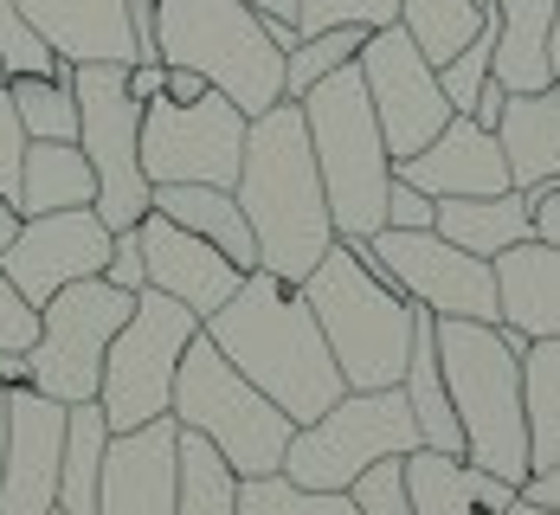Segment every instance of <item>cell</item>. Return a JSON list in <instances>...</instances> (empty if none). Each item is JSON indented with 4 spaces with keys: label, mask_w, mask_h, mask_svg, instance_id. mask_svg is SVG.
Segmentation results:
<instances>
[{
    "label": "cell",
    "mask_w": 560,
    "mask_h": 515,
    "mask_svg": "<svg viewBox=\"0 0 560 515\" xmlns=\"http://www.w3.org/2000/svg\"><path fill=\"white\" fill-rule=\"evenodd\" d=\"M155 13H162V65L200 71L245 116L283 104V46L271 39L265 13L238 0H155Z\"/></svg>",
    "instance_id": "8992f818"
},
{
    "label": "cell",
    "mask_w": 560,
    "mask_h": 515,
    "mask_svg": "<svg viewBox=\"0 0 560 515\" xmlns=\"http://www.w3.org/2000/svg\"><path fill=\"white\" fill-rule=\"evenodd\" d=\"M354 258L387 278L406 303L432 309V316H464V323H497V271L490 258H470L464 245H451L445 232H399L381 226L374 238H348Z\"/></svg>",
    "instance_id": "7c38bea8"
},
{
    "label": "cell",
    "mask_w": 560,
    "mask_h": 515,
    "mask_svg": "<svg viewBox=\"0 0 560 515\" xmlns=\"http://www.w3.org/2000/svg\"><path fill=\"white\" fill-rule=\"evenodd\" d=\"M548 26H555V0H490V33H497V58L490 78L503 91H548Z\"/></svg>",
    "instance_id": "d4e9b609"
},
{
    "label": "cell",
    "mask_w": 560,
    "mask_h": 515,
    "mask_svg": "<svg viewBox=\"0 0 560 515\" xmlns=\"http://www.w3.org/2000/svg\"><path fill=\"white\" fill-rule=\"evenodd\" d=\"M13 116L26 129V142H78V91L71 71H33V78H7Z\"/></svg>",
    "instance_id": "1f68e13d"
},
{
    "label": "cell",
    "mask_w": 560,
    "mask_h": 515,
    "mask_svg": "<svg viewBox=\"0 0 560 515\" xmlns=\"http://www.w3.org/2000/svg\"><path fill=\"white\" fill-rule=\"evenodd\" d=\"M483 20H490L483 0H406V7H399V26H406V39L425 52V65L457 58L477 33H483Z\"/></svg>",
    "instance_id": "4dcf8cb0"
},
{
    "label": "cell",
    "mask_w": 560,
    "mask_h": 515,
    "mask_svg": "<svg viewBox=\"0 0 560 515\" xmlns=\"http://www.w3.org/2000/svg\"><path fill=\"white\" fill-rule=\"evenodd\" d=\"M548 71H555V84H560V0H555V26H548Z\"/></svg>",
    "instance_id": "816d5d0a"
},
{
    "label": "cell",
    "mask_w": 560,
    "mask_h": 515,
    "mask_svg": "<svg viewBox=\"0 0 560 515\" xmlns=\"http://www.w3.org/2000/svg\"><path fill=\"white\" fill-rule=\"evenodd\" d=\"M0 84H7V65H0Z\"/></svg>",
    "instance_id": "11a10c76"
},
{
    "label": "cell",
    "mask_w": 560,
    "mask_h": 515,
    "mask_svg": "<svg viewBox=\"0 0 560 515\" xmlns=\"http://www.w3.org/2000/svg\"><path fill=\"white\" fill-rule=\"evenodd\" d=\"M174 458H180L174 412L136 432H110L104 477H97V515H174Z\"/></svg>",
    "instance_id": "d6986e66"
},
{
    "label": "cell",
    "mask_w": 560,
    "mask_h": 515,
    "mask_svg": "<svg viewBox=\"0 0 560 515\" xmlns=\"http://www.w3.org/2000/svg\"><path fill=\"white\" fill-rule=\"evenodd\" d=\"M348 496H354V510H361V515H412V496H406V470H399V458L368 464V470L348 483Z\"/></svg>",
    "instance_id": "74e56055"
},
{
    "label": "cell",
    "mask_w": 560,
    "mask_h": 515,
    "mask_svg": "<svg viewBox=\"0 0 560 515\" xmlns=\"http://www.w3.org/2000/svg\"><path fill=\"white\" fill-rule=\"evenodd\" d=\"M245 129L252 116L238 110L232 97L207 91L194 104H142V174L149 187H168V180H200V187H232L238 162H245Z\"/></svg>",
    "instance_id": "4fadbf2b"
},
{
    "label": "cell",
    "mask_w": 560,
    "mask_h": 515,
    "mask_svg": "<svg viewBox=\"0 0 560 515\" xmlns=\"http://www.w3.org/2000/svg\"><path fill=\"white\" fill-rule=\"evenodd\" d=\"M432 220H439V200H432V194H419V187H406V180H393V187H387V226L425 232Z\"/></svg>",
    "instance_id": "b9f144b4"
},
{
    "label": "cell",
    "mask_w": 560,
    "mask_h": 515,
    "mask_svg": "<svg viewBox=\"0 0 560 515\" xmlns=\"http://www.w3.org/2000/svg\"><path fill=\"white\" fill-rule=\"evenodd\" d=\"M497 142L509 162V187H560V84L509 91Z\"/></svg>",
    "instance_id": "603a6c76"
},
{
    "label": "cell",
    "mask_w": 560,
    "mask_h": 515,
    "mask_svg": "<svg viewBox=\"0 0 560 515\" xmlns=\"http://www.w3.org/2000/svg\"><path fill=\"white\" fill-rule=\"evenodd\" d=\"M58 452H65V406L52 394L7 387V452H0V515L58 510Z\"/></svg>",
    "instance_id": "2e32d148"
},
{
    "label": "cell",
    "mask_w": 560,
    "mask_h": 515,
    "mask_svg": "<svg viewBox=\"0 0 560 515\" xmlns=\"http://www.w3.org/2000/svg\"><path fill=\"white\" fill-rule=\"evenodd\" d=\"M393 180H406L432 200H490V194H509V162L497 129L457 110L419 155L393 162Z\"/></svg>",
    "instance_id": "ac0fdd59"
},
{
    "label": "cell",
    "mask_w": 560,
    "mask_h": 515,
    "mask_svg": "<svg viewBox=\"0 0 560 515\" xmlns=\"http://www.w3.org/2000/svg\"><path fill=\"white\" fill-rule=\"evenodd\" d=\"M110 265V226L91 207H65V213H26L13 245L0 251V271L13 278V290L39 309L52 303L65 284L104 278Z\"/></svg>",
    "instance_id": "9a60e30c"
},
{
    "label": "cell",
    "mask_w": 560,
    "mask_h": 515,
    "mask_svg": "<svg viewBox=\"0 0 560 515\" xmlns=\"http://www.w3.org/2000/svg\"><path fill=\"white\" fill-rule=\"evenodd\" d=\"M522 419H528V470L560 464V342L522 348Z\"/></svg>",
    "instance_id": "f1b7e54d"
},
{
    "label": "cell",
    "mask_w": 560,
    "mask_h": 515,
    "mask_svg": "<svg viewBox=\"0 0 560 515\" xmlns=\"http://www.w3.org/2000/svg\"><path fill=\"white\" fill-rule=\"evenodd\" d=\"M406 0H296V33H329V26H399Z\"/></svg>",
    "instance_id": "e575fe53"
},
{
    "label": "cell",
    "mask_w": 560,
    "mask_h": 515,
    "mask_svg": "<svg viewBox=\"0 0 560 515\" xmlns=\"http://www.w3.org/2000/svg\"><path fill=\"white\" fill-rule=\"evenodd\" d=\"M207 342L220 348L265 400H278L296 425L323 419L348 394V381H341L303 290L283 284L278 271H245L232 303L207 323Z\"/></svg>",
    "instance_id": "6da1fadb"
},
{
    "label": "cell",
    "mask_w": 560,
    "mask_h": 515,
    "mask_svg": "<svg viewBox=\"0 0 560 515\" xmlns=\"http://www.w3.org/2000/svg\"><path fill=\"white\" fill-rule=\"evenodd\" d=\"M168 412H174V425L200 432L238 477H271V470H283V452L296 438V419L278 400H265L220 348L207 342V329L180 354Z\"/></svg>",
    "instance_id": "52a82bcc"
},
{
    "label": "cell",
    "mask_w": 560,
    "mask_h": 515,
    "mask_svg": "<svg viewBox=\"0 0 560 515\" xmlns=\"http://www.w3.org/2000/svg\"><path fill=\"white\" fill-rule=\"evenodd\" d=\"M432 232H445L470 258H503L509 245L535 238V213H528L522 187H509V194H490V200H439Z\"/></svg>",
    "instance_id": "484cf974"
},
{
    "label": "cell",
    "mask_w": 560,
    "mask_h": 515,
    "mask_svg": "<svg viewBox=\"0 0 560 515\" xmlns=\"http://www.w3.org/2000/svg\"><path fill=\"white\" fill-rule=\"evenodd\" d=\"M483 7H490V0H483Z\"/></svg>",
    "instance_id": "6f0895ef"
},
{
    "label": "cell",
    "mask_w": 560,
    "mask_h": 515,
    "mask_svg": "<svg viewBox=\"0 0 560 515\" xmlns=\"http://www.w3.org/2000/svg\"><path fill=\"white\" fill-rule=\"evenodd\" d=\"M174 515H238V470L187 425L174 458Z\"/></svg>",
    "instance_id": "f546056e"
},
{
    "label": "cell",
    "mask_w": 560,
    "mask_h": 515,
    "mask_svg": "<svg viewBox=\"0 0 560 515\" xmlns=\"http://www.w3.org/2000/svg\"><path fill=\"white\" fill-rule=\"evenodd\" d=\"M129 309H136V290H116L110 278L65 284L52 303H39V342L26 348L33 387L52 394L58 406L97 400L104 354H110V336L129 323Z\"/></svg>",
    "instance_id": "8fae6325"
},
{
    "label": "cell",
    "mask_w": 560,
    "mask_h": 515,
    "mask_svg": "<svg viewBox=\"0 0 560 515\" xmlns=\"http://www.w3.org/2000/svg\"><path fill=\"white\" fill-rule=\"evenodd\" d=\"M13 232H20V207H13V200L0 194V251L13 245Z\"/></svg>",
    "instance_id": "f907efd6"
},
{
    "label": "cell",
    "mask_w": 560,
    "mask_h": 515,
    "mask_svg": "<svg viewBox=\"0 0 560 515\" xmlns=\"http://www.w3.org/2000/svg\"><path fill=\"white\" fill-rule=\"evenodd\" d=\"M162 78H168V65H129V104H155L162 97Z\"/></svg>",
    "instance_id": "ee69618b"
},
{
    "label": "cell",
    "mask_w": 560,
    "mask_h": 515,
    "mask_svg": "<svg viewBox=\"0 0 560 515\" xmlns=\"http://www.w3.org/2000/svg\"><path fill=\"white\" fill-rule=\"evenodd\" d=\"M104 278H110L116 290H149V265H142V238H136V226L110 232V265H104Z\"/></svg>",
    "instance_id": "60d3db41"
},
{
    "label": "cell",
    "mask_w": 560,
    "mask_h": 515,
    "mask_svg": "<svg viewBox=\"0 0 560 515\" xmlns=\"http://www.w3.org/2000/svg\"><path fill=\"white\" fill-rule=\"evenodd\" d=\"M535 238L560 245V187H548V194L535 200Z\"/></svg>",
    "instance_id": "bcb514c9"
},
{
    "label": "cell",
    "mask_w": 560,
    "mask_h": 515,
    "mask_svg": "<svg viewBox=\"0 0 560 515\" xmlns=\"http://www.w3.org/2000/svg\"><path fill=\"white\" fill-rule=\"evenodd\" d=\"M0 381H7V387H26V381H33V361H26L20 348H0Z\"/></svg>",
    "instance_id": "c3c4849f"
},
{
    "label": "cell",
    "mask_w": 560,
    "mask_h": 515,
    "mask_svg": "<svg viewBox=\"0 0 560 515\" xmlns=\"http://www.w3.org/2000/svg\"><path fill=\"white\" fill-rule=\"evenodd\" d=\"M33 342H39V309H33V303L13 290V278L0 271V348H20V354H26Z\"/></svg>",
    "instance_id": "f35d334b"
},
{
    "label": "cell",
    "mask_w": 560,
    "mask_h": 515,
    "mask_svg": "<svg viewBox=\"0 0 560 515\" xmlns=\"http://www.w3.org/2000/svg\"><path fill=\"white\" fill-rule=\"evenodd\" d=\"M213 84L200 78V71H187V65H168V78H162V97L168 104H194V97H207Z\"/></svg>",
    "instance_id": "7bdbcfd3"
},
{
    "label": "cell",
    "mask_w": 560,
    "mask_h": 515,
    "mask_svg": "<svg viewBox=\"0 0 560 515\" xmlns=\"http://www.w3.org/2000/svg\"><path fill=\"white\" fill-rule=\"evenodd\" d=\"M52 515H65V510H52Z\"/></svg>",
    "instance_id": "9f6ffc18"
},
{
    "label": "cell",
    "mask_w": 560,
    "mask_h": 515,
    "mask_svg": "<svg viewBox=\"0 0 560 515\" xmlns=\"http://www.w3.org/2000/svg\"><path fill=\"white\" fill-rule=\"evenodd\" d=\"M110 452V419L97 400L65 406V452H58V510L65 515H97V477Z\"/></svg>",
    "instance_id": "83f0119b"
},
{
    "label": "cell",
    "mask_w": 560,
    "mask_h": 515,
    "mask_svg": "<svg viewBox=\"0 0 560 515\" xmlns=\"http://www.w3.org/2000/svg\"><path fill=\"white\" fill-rule=\"evenodd\" d=\"M0 65H7V78H46V71H71V65H58L52 46L26 26V13L13 7V0H0Z\"/></svg>",
    "instance_id": "8d00e7d4"
},
{
    "label": "cell",
    "mask_w": 560,
    "mask_h": 515,
    "mask_svg": "<svg viewBox=\"0 0 560 515\" xmlns=\"http://www.w3.org/2000/svg\"><path fill=\"white\" fill-rule=\"evenodd\" d=\"M238 515H361L348 490H303L283 470L238 477Z\"/></svg>",
    "instance_id": "836d02e7"
},
{
    "label": "cell",
    "mask_w": 560,
    "mask_h": 515,
    "mask_svg": "<svg viewBox=\"0 0 560 515\" xmlns=\"http://www.w3.org/2000/svg\"><path fill=\"white\" fill-rule=\"evenodd\" d=\"M155 213L174 220V226H187L194 238H207V245H220L238 271H258V238H252V226H245V207H238L232 187L168 180V187H155Z\"/></svg>",
    "instance_id": "cb8c5ba5"
},
{
    "label": "cell",
    "mask_w": 560,
    "mask_h": 515,
    "mask_svg": "<svg viewBox=\"0 0 560 515\" xmlns=\"http://www.w3.org/2000/svg\"><path fill=\"white\" fill-rule=\"evenodd\" d=\"M20 162H26V129H20L13 97H7V84H0V194H7V200H20Z\"/></svg>",
    "instance_id": "ab89813d"
},
{
    "label": "cell",
    "mask_w": 560,
    "mask_h": 515,
    "mask_svg": "<svg viewBox=\"0 0 560 515\" xmlns=\"http://www.w3.org/2000/svg\"><path fill=\"white\" fill-rule=\"evenodd\" d=\"M296 290H303V303H310V316H316L329 354H336L348 394L399 387L406 354H412V303H406L387 278H374V271L354 258L348 238H336V245L323 251V265H316Z\"/></svg>",
    "instance_id": "277c9868"
},
{
    "label": "cell",
    "mask_w": 560,
    "mask_h": 515,
    "mask_svg": "<svg viewBox=\"0 0 560 515\" xmlns=\"http://www.w3.org/2000/svg\"><path fill=\"white\" fill-rule=\"evenodd\" d=\"M238 7H252V13H265V20H290V26H296V0H238Z\"/></svg>",
    "instance_id": "681fc988"
},
{
    "label": "cell",
    "mask_w": 560,
    "mask_h": 515,
    "mask_svg": "<svg viewBox=\"0 0 560 515\" xmlns=\"http://www.w3.org/2000/svg\"><path fill=\"white\" fill-rule=\"evenodd\" d=\"M490 58H497V33H490V20H483V33H477V39H470L457 58H445V65H439V91H445L451 110L470 116L477 91L490 84Z\"/></svg>",
    "instance_id": "d590c367"
},
{
    "label": "cell",
    "mask_w": 560,
    "mask_h": 515,
    "mask_svg": "<svg viewBox=\"0 0 560 515\" xmlns=\"http://www.w3.org/2000/svg\"><path fill=\"white\" fill-rule=\"evenodd\" d=\"M503 515H555V510H541V503H528V496H515Z\"/></svg>",
    "instance_id": "f5cc1de1"
},
{
    "label": "cell",
    "mask_w": 560,
    "mask_h": 515,
    "mask_svg": "<svg viewBox=\"0 0 560 515\" xmlns=\"http://www.w3.org/2000/svg\"><path fill=\"white\" fill-rule=\"evenodd\" d=\"M419 445L412 406L399 387H374V394H341L323 419L296 425L290 452H283V477L303 490H348L368 464L406 458Z\"/></svg>",
    "instance_id": "30bf717a"
},
{
    "label": "cell",
    "mask_w": 560,
    "mask_h": 515,
    "mask_svg": "<svg viewBox=\"0 0 560 515\" xmlns=\"http://www.w3.org/2000/svg\"><path fill=\"white\" fill-rule=\"evenodd\" d=\"M232 194H238L245 226L258 238V271H278L283 284H303L323 265V251L336 245L329 194H323V174L310 155V129L290 97L278 110L252 116Z\"/></svg>",
    "instance_id": "7a4b0ae2"
},
{
    "label": "cell",
    "mask_w": 560,
    "mask_h": 515,
    "mask_svg": "<svg viewBox=\"0 0 560 515\" xmlns=\"http://www.w3.org/2000/svg\"><path fill=\"white\" fill-rule=\"evenodd\" d=\"M129 65H71V91H78V149L97 174V200L91 213L110 232H129L149 207L155 187L142 174V104H129Z\"/></svg>",
    "instance_id": "9c48e42d"
},
{
    "label": "cell",
    "mask_w": 560,
    "mask_h": 515,
    "mask_svg": "<svg viewBox=\"0 0 560 515\" xmlns=\"http://www.w3.org/2000/svg\"><path fill=\"white\" fill-rule=\"evenodd\" d=\"M207 323L174 303L168 290H136V309L129 323L110 336V354H104V387H97V406L110 419V432H136L149 419L168 412L174 374H180V354L200 336Z\"/></svg>",
    "instance_id": "ba28073f"
},
{
    "label": "cell",
    "mask_w": 560,
    "mask_h": 515,
    "mask_svg": "<svg viewBox=\"0 0 560 515\" xmlns=\"http://www.w3.org/2000/svg\"><path fill=\"white\" fill-rule=\"evenodd\" d=\"M439 367H445L451 412L464 425V464L528 483V419H522V348L503 323L439 316Z\"/></svg>",
    "instance_id": "3957f363"
},
{
    "label": "cell",
    "mask_w": 560,
    "mask_h": 515,
    "mask_svg": "<svg viewBox=\"0 0 560 515\" xmlns=\"http://www.w3.org/2000/svg\"><path fill=\"white\" fill-rule=\"evenodd\" d=\"M296 110H303V129H310V155H316L323 194H329L336 238H374L387 226L393 155H387L381 122H374L361 71L354 65L329 71L323 84H310L296 97Z\"/></svg>",
    "instance_id": "5b68a950"
},
{
    "label": "cell",
    "mask_w": 560,
    "mask_h": 515,
    "mask_svg": "<svg viewBox=\"0 0 560 515\" xmlns=\"http://www.w3.org/2000/svg\"><path fill=\"white\" fill-rule=\"evenodd\" d=\"M522 496H528V503H541V510H555V515H560V464H555V470H535V477L522 483Z\"/></svg>",
    "instance_id": "f6af8a7d"
},
{
    "label": "cell",
    "mask_w": 560,
    "mask_h": 515,
    "mask_svg": "<svg viewBox=\"0 0 560 515\" xmlns=\"http://www.w3.org/2000/svg\"><path fill=\"white\" fill-rule=\"evenodd\" d=\"M58 65H136L129 0H13Z\"/></svg>",
    "instance_id": "ffe728a7"
},
{
    "label": "cell",
    "mask_w": 560,
    "mask_h": 515,
    "mask_svg": "<svg viewBox=\"0 0 560 515\" xmlns=\"http://www.w3.org/2000/svg\"><path fill=\"white\" fill-rule=\"evenodd\" d=\"M490 271H497V323L515 336V348L560 342V245L522 238L503 258H490Z\"/></svg>",
    "instance_id": "44dd1931"
},
{
    "label": "cell",
    "mask_w": 560,
    "mask_h": 515,
    "mask_svg": "<svg viewBox=\"0 0 560 515\" xmlns=\"http://www.w3.org/2000/svg\"><path fill=\"white\" fill-rule=\"evenodd\" d=\"M361 46H368V26H329V33H303V39L283 52V97L296 104L310 84H323L329 71L354 65V58H361Z\"/></svg>",
    "instance_id": "d6a6232c"
},
{
    "label": "cell",
    "mask_w": 560,
    "mask_h": 515,
    "mask_svg": "<svg viewBox=\"0 0 560 515\" xmlns=\"http://www.w3.org/2000/svg\"><path fill=\"white\" fill-rule=\"evenodd\" d=\"M0 452H7V381H0Z\"/></svg>",
    "instance_id": "db71d44e"
},
{
    "label": "cell",
    "mask_w": 560,
    "mask_h": 515,
    "mask_svg": "<svg viewBox=\"0 0 560 515\" xmlns=\"http://www.w3.org/2000/svg\"><path fill=\"white\" fill-rule=\"evenodd\" d=\"M136 238H142V265H149V290H168L174 303H187L200 323H213L225 303H232V290L245 284V271L225 258L220 245H207V238H194L187 226H174L162 220L155 207L136 220Z\"/></svg>",
    "instance_id": "e0dca14e"
},
{
    "label": "cell",
    "mask_w": 560,
    "mask_h": 515,
    "mask_svg": "<svg viewBox=\"0 0 560 515\" xmlns=\"http://www.w3.org/2000/svg\"><path fill=\"white\" fill-rule=\"evenodd\" d=\"M354 71H361V84H368V104H374V122H381V136H387L393 162L419 155L451 116H457L445 104V91H439V65H425V52L406 39V26L368 33Z\"/></svg>",
    "instance_id": "5bb4252c"
},
{
    "label": "cell",
    "mask_w": 560,
    "mask_h": 515,
    "mask_svg": "<svg viewBox=\"0 0 560 515\" xmlns=\"http://www.w3.org/2000/svg\"><path fill=\"white\" fill-rule=\"evenodd\" d=\"M503 104H509V91L497 84V78H490V84L477 91V104H470V116H477L483 129H497V116H503Z\"/></svg>",
    "instance_id": "7dc6e473"
},
{
    "label": "cell",
    "mask_w": 560,
    "mask_h": 515,
    "mask_svg": "<svg viewBox=\"0 0 560 515\" xmlns=\"http://www.w3.org/2000/svg\"><path fill=\"white\" fill-rule=\"evenodd\" d=\"M97 200V174L84 162L78 142H26L20 162V220L26 213H65V207H91Z\"/></svg>",
    "instance_id": "4316f807"
},
{
    "label": "cell",
    "mask_w": 560,
    "mask_h": 515,
    "mask_svg": "<svg viewBox=\"0 0 560 515\" xmlns=\"http://www.w3.org/2000/svg\"><path fill=\"white\" fill-rule=\"evenodd\" d=\"M406 496H412V515H503L522 490L477 470V464L451 458V452H432V445H412L406 458Z\"/></svg>",
    "instance_id": "7402d4cb"
}]
</instances>
